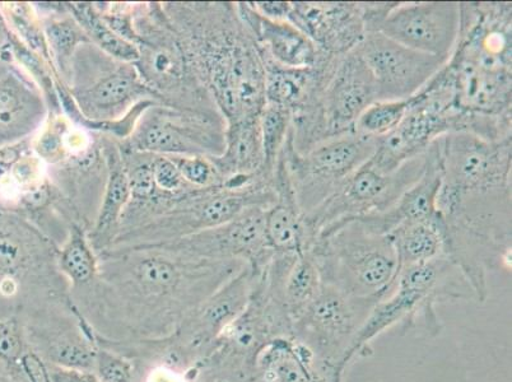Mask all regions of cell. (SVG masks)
Instances as JSON below:
<instances>
[{
	"instance_id": "obj_1",
	"label": "cell",
	"mask_w": 512,
	"mask_h": 382,
	"mask_svg": "<svg viewBox=\"0 0 512 382\" xmlns=\"http://www.w3.org/2000/svg\"><path fill=\"white\" fill-rule=\"evenodd\" d=\"M90 286L71 292L96 338L109 343L161 342L223 284L241 260L197 258L165 246L106 251Z\"/></svg>"
},
{
	"instance_id": "obj_2",
	"label": "cell",
	"mask_w": 512,
	"mask_h": 382,
	"mask_svg": "<svg viewBox=\"0 0 512 382\" xmlns=\"http://www.w3.org/2000/svg\"><path fill=\"white\" fill-rule=\"evenodd\" d=\"M440 146L437 213L445 228V256L484 302L488 273L511 268L512 137L487 141L451 133L440 138Z\"/></svg>"
},
{
	"instance_id": "obj_3",
	"label": "cell",
	"mask_w": 512,
	"mask_h": 382,
	"mask_svg": "<svg viewBox=\"0 0 512 382\" xmlns=\"http://www.w3.org/2000/svg\"><path fill=\"white\" fill-rule=\"evenodd\" d=\"M190 67L227 120L259 118L265 69L258 44L234 2H165Z\"/></svg>"
},
{
	"instance_id": "obj_4",
	"label": "cell",
	"mask_w": 512,
	"mask_h": 382,
	"mask_svg": "<svg viewBox=\"0 0 512 382\" xmlns=\"http://www.w3.org/2000/svg\"><path fill=\"white\" fill-rule=\"evenodd\" d=\"M67 88L79 111L73 123L118 142L127 141L144 111L157 102L134 63L110 57L91 43L76 51Z\"/></svg>"
},
{
	"instance_id": "obj_5",
	"label": "cell",
	"mask_w": 512,
	"mask_h": 382,
	"mask_svg": "<svg viewBox=\"0 0 512 382\" xmlns=\"http://www.w3.org/2000/svg\"><path fill=\"white\" fill-rule=\"evenodd\" d=\"M473 298L477 300L468 279L448 256L399 270L392 292L372 307L344 356L341 375L356 358L369 356L372 342L386 330L402 324L407 332L423 319L428 332L440 333L437 304Z\"/></svg>"
},
{
	"instance_id": "obj_6",
	"label": "cell",
	"mask_w": 512,
	"mask_h": 382,
	"mask_svg": "<svg viewBox=\"0 0 512 382\" xmlns=\"http://www.w3.org/2000/svg\"><path fill=\"white\" fill-rule=\"evenodd\" d=\"M58 254V246L25 217L0 209V319H18L46 301L71 298Z\"/></svg>"
},
{
	"instance_id": "obj_7",
	"label": "cell",
	"mask_w": 512,
	"mask_h": 382,
	"mask_svg": "<svg viewBox=\"0 0 512 382\" xmlns=\"http://www.w3.org/2000/svg\"><path fill=\"white\" fill-rule=\"evenodd\" d=\"M307 253L318 265L324 284L360 300H383L398 276L397 253L390 237L358 220L321 232Z\"/></svg>"
},
{
	"instance_id": "obj_8",
	"label": "cell",
	"mask_w": 512,
	"mask_h": 382,
	"mask_svg": "<svg viewBox=\"0 0 512 382\" xmlns=\"http://www.w3.org/2000/svg\"><path fill=\"white\" fill-rule=\"evenodd\" d=\"M134 30L139 54L134 65L158 104L198 113H221L211 93L195 77L162 3L134 4Z\"/></svg>"
},
{
	"instance_id": "obj_9",
	"label": "cell",
	"mask_w": 512,
	"mask_h": 382,
	"mask_svg": "<svg viewBox=\"0 0 512 382\" xmlns=\"http://www.w3.org/2000/svg\"><path fill=\"white\" fill-rule=\"evenodd\" d=\"M276 203L273 185L264 181L244 188L223 185L194 189L169 211L146 225L116 237L109 250H128L169 244L197 232L223 225L250 208H271ZM105 251V253H106Z\"/></svg>"
},
{
	"instance_id": "obj_10",
	"label": "cell",
	"mask_w": 512,
	"mask_h": 382,
	"mask_svg": "<svg viewBox=\"0 0 512 382\" xmlns=\"http://www.w3.org/2000/svg\"><path fill=\"white\" fill-rule=\"evenodd\" d=\"M376 144V139L352 132L300 155L293 148L290 130L281 155L304 217L327 202L349 176L370 161Z\"/></svg>"
},
{
	"instance_id": "obj_11",
	"label": "cell",
	"mask_w": 512,
	"mask_h": 382,
	"mask_svg": "<svg viewBox=\"0 0 512 382\" xmlns=\"http://www.w3.org/2000/svg\"><path fill=\"white\" fill-rule=\"evenodd\" d=\"M426 165L427 152L404 163L392 174H383L366 162L327 202L304 217L311 245L321 232L338 223L388 211L421 179Z\"/></svg>"
},
{
	"instance_id": "obj_12",
	"label": "cell",
	"mask_w": 512,
	"mask_h": 382,
	"mask_svg": "<svg viewBox=\"0 0 512 382\" xmlns=\"http://www.w3.org/2000/svg\"><path fill=\"white\" fill-rule=\"evenodd\" d=\"M226 132L227 120L221 113L155 104L144 111L127 141L119 143L152 155L214 158L225 152Z\"/></svg>"
},
{
	"instance_id": "obj_13",
	"label": "cell",
	"mask_w": 512,
	"mask_h": 382,
	"mask_svg": "<svg viewBox=\"0 0 512 382\" xmlns=\"http://www.w3.org/2000/svg\"><path fill=\"white\" fill-rule=\"evenodd\" d=\"M376 101L369 67L356 49L349 51L339 57L318 102L301 111L305 132L318 144L352 133L363 111Z\"/></svg>"
},
{
	"instance_id": "obj_14",
	"label": "cell",
	"mask_w": 512,
	"mask_h": 382,
	"mask_svg": "<svg viewBox=\"0 0 512 382\" xmlns=\"http://www.w3.org/2000/svg\"><path fill=\"white\" fill-rule=\"evenodd\" d=\"M27 347L50 365L93 371L99 351L96 335L72 298L31 307L18 318Z\"/></svg>"
},
{
	"instance_id": "obj_15",
	"label": "cell",
	"mask_w": 512,
	"mask_h": 382,
	"mask_svg": "<svg viewBox=\"0 0 512 382\" xmlns=\"http://www.w3.org/2000/svg\"><path fill=\"white\" fill-rule=\"evenodd\" d=\"M379 301L360 300L327 286L292 325V337L309 348L343 381L341 363L372 307Z\"/></svg>"
},
{
	"instance_id": "obj_16",
	"label": "cell",
	"mask_w": 512,
	"mask_h": 382,
	"mask_svg": "<svg viewBox=\"0 0 512 382\" xmlns=\"http://www.w3.org/2000/svg\"><path fill=\"white\" fill-rule=\"evenodd\" d=\"M369 67L379 101L412 99L448 60L420 53L381 32H369L356 48Z\"/></svg>"
},
{
	"instance_id": "obj_17",
	"label": "cell",
	"mask_w": 512,
	"mask_h": 382,
	"mask_svg": "<svg viewBox=\"0 0 512 382\" xmlns=\"http://www.w3.org/2000/svg\"><path fill=\"white\" fill-rule=\"evenodd\" d=\"M460 20L458 2H394L377 32L409 49L449 60Z\"/></svg>"
},
{
	"instance_id": "obj_18",
	"label": "cell",
	"mask_w": 512,
	"mask_h": 382,
	"mask_svg": "<svg viewBox=\"0 0 512 382\" xmlns=\"http://www.w3.org/2000/svg\"><path fill=\"white\" fill-rule=\"evenodd\" d=\"M462 115L441 109L420 95L409 99L406 116L397 128L379 139L374 155L367 162L383 174H392L404 163L427 152L437 139L462 133Z\"/></svg>"
},
{
	"instance_id": "obj_19",
	"label": "cell",
	"mask_w": 512,
	"mask_h": 382,
	"mask_svg": "<svg viewBox=\"0 0 512 382\" xmlns=\"http://www.w3.org/2000/svg\"><path fill=\"white\" fill-rule=\"evenodd\" d=\"M265 212V208H250L223 225L157 246L202 259L241 260L262 272L274 254L265 235Z\"/></svg>"
},
{
	"instance_id": "obj_20",
	"label": "cell",
	"mask_w": 512,
	"mask_h": 382,
	"mask_svg": "<svg viewBox=\"0 0 512 382\" xmlns=\"http://www.w3.org/2000/svg\"><path fill=\"white\" fill-rule=\"evenodd\" d=\"M287 21L330 57L355 50L366 36L361 2H291Z\"/></svg>"
},
{
	"instance_id": "obj_21",
	"label": "cell",
	"mask_w": 512,
	"mask_h": 382,
	"mask_svg": "<svg viewBox=\"0 0 512 382\" xmlns=\"http://www.w3.org/2000/svg\"><path fill=\"white\" fill-rule=\"evenodd\" d=\"M260 284L291 319L292 325L323 288L318 265L310 253L277 254L260 272Z\"/></svg>"
},
{
	"instance_id": "obj_22",
	"label": "cell",
	"mask_w": 512,
	"mask_h": 382,
	"mask_svg": "<svg viewBox=\"0 0 512 382\" xmlns=\"http://www.w3.org/2000/svg\"><path fill=\"white\" fill-rule=\"evenodd\" d=\"M236 7L259 49L274 63L293 69L314 68L328 57L291 22L267 20L249 2H236Z\"/></svg>"
},
{
	"instance_id": "obj_23",
	"label": "cell",
	"mask_w": 512,
	"mask_h": 382,
	"mask_svg": "<svg viewBox=\"0 0 512 382\" xmlns=\"http://www.w3.org/2000/svg\"><path fill=\"white\" fill-rule=\"evenodd\" d=\"M43 92L25 73L0 78V147L34 137L48 119Z\"/></svg>"
},
{
	"instance_id": "obj_24",
	"label": "cell",
	"mask_w": 512,
	"mask_h": 382,
	"mask_svg": "<svg viewBox=\"0 0 512 382\" xmlns=\"http://www.w3.org/2000/svg\"><path fill=\"white\" fill-rule=\"evenodd\" d=\"M442 181L440 138L427 149V165L421 179L388 211L355 218L377 234L389 235L403 223L426 220L437 214V195Z\"/></svg>"
},
{
	"instance_id": "obj_25",
	"label": "cell",
	"mask_w": 512,
	"mask_h": 382,
	"mask_svg": "<svg viewBox=\"0 0 512 382\" xmlns=\"http://www.w3.org/2000/svg\"><path fill=\"white\" fill-rule=\"evenodd\" d=\"M262 58L265 69V101L267 104L285 107L291 114L319 100L321 91L339 59L328 55L314 68L293 69L274 63L263 53Z\"/></svg>"
},
{
	"instance_id": "obj_26",
	"label": "cell",
	"mask_w": 512,
	"mask_h": 382,
	"mask_svg": "<svg viewBox=\"0 0 512 382\" xmlns=\"http://www.w3.org/2000/svg\"><path fill=\"white\" fill-rule=\"evenodd\" d=\"M276 203L265 212V235L277 254H301L310 249L304 214L297 204L285 160L279 155L273 174Z\"/></svg>"
},
{
	"instance_id": "obj_27",
	"label": "cell",
	"mask_w": 512,
	"mask_h": 382,
	"mask_svg": "<svg viewBox=\"0 0 512 382\" xmlns=\"http://www.w3.org/2000/svg\"><path fill=\"white\" fill-rule=\"evenodd\" d=\"M256 377L263 382H341L333 368L293 337L273 339L260 352Z\"/></svg>"
},
{
	"instance_id": "obj_28",
	"label": "cell",
	"mask_w": 512,
	"mask_h": 382,
	"mask_svg": "<svg viewBox=\"0 0 512 382\" xmlns=\"http://www.w3.org/2000/svg\"><path fill=\"white\" fill-rule=\"evenodd\" d=\"M259 119L227 124L225 152L211 158L226 188H244L262 180L258 174L264 162Z\"/></svg>"
},
{
	"instance_id": "obj_29",
	"label": "cell",
	"mask_w": 512,
	"mask_h": 382,
	"mask_svg": "<svg viewBox=\"0 0 512 382\" xmlns=\"http://www.w3.org/2000/svg\"><path fill=\"white\" fill-rule=\"evenodd\" d=\"M102 149L107 165L104 197L95 225L88 232L93 250L97 255L105 253L119 235L121 217L130 200V188L123 158L116 139L102 134Z\"/></svg>"
},
{
	"instance_id": "obj_30",
	"label": "cell",
	"mask_w": 512,
	"mask_h": 382,
	"mask_svg": "<svg viewBox=\"0 0 512 382\" xmlns=\"http://www.w3.org/2000/svg\"><path fill=\"white\" fill-rule=\"evenodd\" d=\"M43 25L51 63L60 82L68 85L74 55L79 46L90 43L85 31L74 20L68 2L32 3Z\"/></svg>"
},
{
	"instance_id": "obj_31",
	"label": "cell",
	"mask_w": 512,
	"mask_h": 382,
	"mask_svg": "<svg viewBox=\"0 0 512 382\" xmlns=\"http://www.w3.org/2000/svg\"><path fill=\"white\" fill-rule=\"evenodd\" d=\"M388 236L397 253L398 273L445 255V228L439 213L426 220L403 223Z\"/></svg>"
},
{
	"instance_id": "obj_32",
	"label": "cell",
	"mask_w": 512,
	"mask_h": 382,
	"mask_svg": "<svg viewBox=\"0 0 512 382\" xmlns=\"http://www.w3.org/2000/svg\"><path fill=\"white\" fill-rule=\"evenodd\" d=\"M58 267L68 279L71 292L83 290L95 281L99 272V256L82 226H73L67 240L60 246Z\"/></svg>"
},
{
	"instance_id": "obj_33",
	"label": "cell",
	"mask_w": 512,
	"mask_h": 382,
	"mask_svg": "<svg viewBox=\"0 0 512 382\" xmlns=\"http://www.w3.org/2000/svg\"><path fill=\"white\" fill-rule=\"evenodd\" d=\"M68 7L92 45L121 62H137V46L120 39L102 20L92 2H68Z\"/></svg>"
},
{
	"instance_id": "obj_34",
	"label": "cell",
	"mask_w": 512,
	"mask_h": 382,
	"mask_svg": "<svg viewBox=\"0 0 512 382\" xmlns=\"http://www.w3.org/2000/svg\"><path fill=\"white\" fill-rule=\"evenodd\" d=\"M264 162L259 174L273 181L274 167L287 142L292 124V114L285 107L265 104L260 114Z\"/></svg>"
},
{
	"instance_id": "obj_35",
	"label": "cell",
	"mask_w": 512,
	"mask_h": 382,
	"mask_svg": "<svg viewBox=\"0 0 512 382\" xmlns=\"http://www.w3.org/2000/svg\"><path fill=\"white\" fill-rule=\"evenodd\" d=\"M0 9H2L13 34L20 39L21 43L53 67L43 25H41L40 18L37 16L34 4L23 2L2 3Z\"/></svg>"
},
{
	"instance_id": "obj_36",
	"label": "cell",
	"mask_w": 512,
	"mask_h": 382,
	"mask_svg": "<svg viewBox=\"0 0 512 382\" xmlns=\"http://www.w3.org/2000/svg\"><path fill=\"white\" fill-rule=\"evenodd\" d=\"M408 107L409 100L376 101L363 111L353 132L379 141L398 127L406 116Z\"/></svg>"
},
{
	"instance_id": "obj_37",
	"label": "cell",
	"mask_w": 512,
	"mask_h": 382,
	"mask_svg": "<svg viewBox=\"0 0 512 382\" xmlns=\"http://www.w3.org/2000/svg\"><path fill=\"white\" fill-rule=\"evenodd\" d=\"M96 376L101 382H137L138 372L136 363L118 352L99 346L96 354Z\"/></svg>"
},
{
	"instance_id": "obj_38",
	"label": "cell",
	"mask_w": 512,
	"mask_h": 382,
	"mask_svg": "<svg viewBox=\"0 0 512 382\" xmlns=\"http://www.w3.org/2000/svg\"><path fill=\"white\" fill-rule=\"evenodd\" d=\"M134 4L136 3L93 2V6L106 25L120 39L137 46L138 36L134 30Z\"/></svg>"
},
{
	"instance_id": "obj_39",
	"label": "cell",
	"mask_w": 512,
	"mask_h": 382,
	"mask_svg": "<svg viewBox=\"0 0 512 382\" xmlns=\"http://www.w3.org/2000/svg\"><path fill=\"white\" fill-rule=\"evenodd\" d=\"M183 176V179L193 188L206 189L221 185L220 176L211 158L203 156H167Z\"/></svg>"
},
{
	"instance_id": "obj_40",
	"label": "cell",
	"mask_w": 512,
	"mask_h": 382,
	"mask_svg": "<svg viewBox=\"0 0 512 382\" xmlns=\"http://www.w3.org/2000/svg\"><path fill=\"white\" fill-rule=\"evenodd\" d=\"M29 349L18 319H0V360L8 366L21 368L20 361Z\"/></svg>"
},
{
	"instance_id": "obj_41",
	"label": "cell",
	"mask_w": 512,
	"mask_h": 382,
	"mask_svg": "<svg viewBox=\"0 0 512 382\" xmlns=\"http://www.w3.org/2000/svg\"><path fill=\"white\" fill-rule=\"evenodd\" d=\"M152 172L157 188L165 193H185V191L198 189L186 183L170 157L153 155Z\"/></svg>"
},
{
	"instance_id": "obj_42",
	"label": "cell",
	"mask_w": 512,
	"mask_h": 382,
	"mask_svg": "<svg viewBox=\"0 0 512 382\" xmlns=\"http://www.w3.org/2000/svg\"><path fill=\"white\" fill-rule=\"evenodd\" d=\"M20 45V39L13 34L0 9V77L6 76L11 71H18L16 53Z\"/></svg>"
},
{
	"instance_id": "obj_43",
	"label": "cell",
	"mask_w": 512,
	"mask_h": 382,
	"mask_svg": "<svg viewBox=\"0 0 512 382\" xmlns=\"http://www.w3.org/2000/svg\"><path fill=\"white\" fill-rule=\"evenodd\" d=\"M20 367L27 382H51L48 363L30 348L23 354Z\"/></svg>"
},
{
	"instance_id": "obj_44",
	"label": "cell",
	"mask_w": 512,
	"mask_h": 382,
	"mask_svg": "<svg viewBox=\"0 0 512 382\" xmlns=\"http://www.w3.org/2000/svg\"><path fill=\"white\" fill-rule=\"evenodd\" d=\"M48 367L51 382H101L93 371L54 366L50 363Z\"/></svg>"
},
{
	"instance_id": "obj_45",
	"label": "cell",
	"mask_w": 512,
	"mask_h": 382,
	"mask_svg": "<svg viewBox=\"0 0 512 382\" xmlns=\"http://www.w3.org/2000/svg\"><path fill=\"white\" fill-rule=\"evenodd\" d=\"M256 13L272 21H287L291 2H249Z\"/></svg>"
},
{
	"instance_id": "obj_46",
	"label": "cell",
	"mask_w": 512,
	"mask_h": 382,
	"mask_svg": "<svg viewBox=\"0 0 512 382\" xmlns=\"http://www.w3.org/2000/svg\"><path fill=\"white\" fill-rule=\"evenodd\" d=\"M0 382H27L21 368L8 366L0 360Z\"/></svg>"
},
{
	"instance_id": "obj_47",
	"label": "cell",
	"mask_w": 512,
	"mask_h": 382,
	"mask_svg": "<svg viewBox=\"0 0 512 382\" xmlns=\"http://www.w3.org/2000/svg\"><path fill=\"white\" fill-rule=\"evenodd\" d=\"M246 382H263V381H262V380H260V379H259V377H256V376H255V377H253V379H250V380H248V381H246Z\"/></svg>"
}]
</instances>
